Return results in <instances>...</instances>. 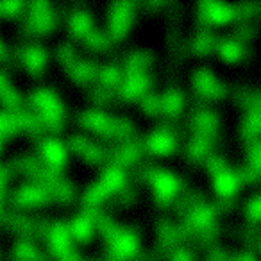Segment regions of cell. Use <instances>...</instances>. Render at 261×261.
<instances>
[{
    "label": "cell",
    "instance_id": "1",
    "mask_svg": "<svg viewBox=\"0 0 261 261\" xmlns=\"http://www.w3.org/2000/svg\"><path fill=\"white\" fill-rule=\"evenodd\" d=\"M215 188L220 195H231L238 188V179L232 177L231 170H220L215 177Z\"/></svg>",
    "mask_w": 261,
    "mask_h": 261
}]
</instances>
